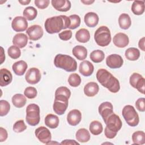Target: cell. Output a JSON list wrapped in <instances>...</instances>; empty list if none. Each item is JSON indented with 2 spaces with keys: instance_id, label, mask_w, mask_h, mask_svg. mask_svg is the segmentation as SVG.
I'll list each match as a JSON object with an SVG mask.
<instances>
[{
  "instance_id": "48",
  "label": "cell",
  "mask_w": 145,
  "mask_h": 145,
  "mask_svg": "<svg viewBox=\"0 0 145 145\" xmlns=\"http://www.w3.org/2000/svg\"><path fill=\"white\" fill-rule=\"evenodd\" d=\"M8 137V134L7 130L3 128L2 127H0V142H2L5 141Z\"/></svg>"
},
{
  "instance_id": "22",
  "label": "cell",
  "mask_w": 145,
  "mask_h": 145,
  "mask_svg": "<svg viewBox=\"0 0 145 145\" xmlns=\"http://www.w3.org/2000/svg\"><path fill=\"white\" fill-rule=\"evenodd\" d=\"M99 91V85L93 82H91L86 84L84 87V93L88 97H93L95 96Z\"/></svg>"
},
{
  "instance_id": "25",
  "label": "cell",
  "mask_w": 145,
  "mask_h": 145,
  "mask_svg": "<svg viewBox=\"0 0 145 145\" xmlns=\"http://www.w3.org/2000/svg\"><path fill=\"white\" fill-rule=\"evenodd\" d=\"M44 122L47 127L50 129H56L59 125V118L56 115L49 114L45 117Z\"/></svg>"
},
{
  "instance_id": "21",
  "label": "cell",
  "mask_w": 145,
  "mask_h": 145,
  "mask_svg": "<svg viewBox=\"0 0 145 145\" xmlns=\"http://www.w3.org/2000/svg\"><path fill=\"white\" fill-rule=\"evenodd\" d=\"M12 43L19 48H24L28 43V37L23 33H17L12 39Z\"/></svg>"
},
{
  "instance_id": "20",
  "label": "cell",
  "mask_w": 145,
  "mask_h": 145,
  "mask_svg": "<svg viewBox=\"0 0 145 145\" xmlns=\"http://www.w3.org/2000/svg\"><path fill=\"white\" fill-rule=\"evenodd\" d=\"M84 23L89 27H96L99 20L97 14L93 12H89L87 13L84 17Z\"/></svg>"
},
{
  "instance_id": "32",
  "label": "cell",
  "mask_w": 145,
  "mask_h": 145,
  "mask_svg": "<svg viewBox=\"0 0 145 145\" xmlns=\"http://www.w3.org/2000/svg\"><path fill=\"white\" fill-rule=\"evenodd\" d=\"M125 57L130 61H136L140 57V52L136 48H129L125 53Z\"/></svg>"
},
{
  "instance_id": "45",
  "label": "cell",
  "mask_w": 145,
  "mask_h": 145,
  "mask_svg": "<svg viewBox=\"0 0 145 145\" xmlns=\"http://www.w3.org/2000/svg\"><path fill=\"white\" fill-rule=\"evenodd\" d=\"M142 77H143L140 74L137 73V72H134L133 73L130 77V79H129V82L130 85L135 88V85L136 83H137V82L139 80V79H140Z\"/></svg>"
},
{
  "instance_id": "12",
  "label": "cell",
  "mask_w": 145,
  "mask_h": 145,
  "mask_svg": "<svg viewBox=\"0 0 145 145\" xmlns=\"http://www.w3.org/2000/svg\"><path fill=\"white\" fill-rule=\"evenodd\" d=\"M123 63L122 57L117 54H112L108 56L106 59V64L110 69L120 68Z\"/></svg>"
},
{
  "instance_id": "2",
  "label": "cell",
  "mask_w": 145,
  "mask_h": 145,
  "mask_svg": "<svg viewBox=\"0 0 145 145\" xmlns=\"http://www.w3.org/2000/svg\"><path fill=\"white\" fill-rule=\"evenodd\" d=\"M96 78L99 82L112 93H117L120 89L118 80L108 70L99 69L96 73Z\"/></svg>"
},
{
  "instance_id": "23",
  "label": "cell",
  "mask_w": 145,
  "mask_h": 145,
  "mask_svg": "<svg viewBox=\"0 0 145 145\" xmlns=\"http://www.w3.org/2000/svg\"><path fill=\"white\" fill-rule=\"evenodd\" d=\"M27 67V63L23 60L15 62L12 66V69L14 72L19 76L23 75L25 72Z\"/></svg>"
},
{
  "instance_id": "42",
  "label": "cell",
  "mask_w": 145,
  "mask_h": 145,
  "mask_svg": "<svg viewBox=\"0 0 145 145\" xmlns=\"http://www.w3.org/2000/svg\"><path fill=\"white\" fill-rule=\"evenodd\" d=\"M24 95L28 99H32L36 97L37 95V89L33 87H28L25 89L24 91Z\"/></svg>"
},
{
  "instance_id": "11",
  "label": "cell",
  "mask_w": 145,
  "mask_h": 145,
  "mask_svg": "<svg viewBox=\"0 0 145 145\" xmlns=\"http://www.w3.org/2000/svg\"><path fill=\"white\" fill-rule=\"evenodd\" d=\"M11 27L15 32H23L25 31L28 27L27 19L23 16H18L14 18L12 21Z\"/></svg>"
},
{
  "instance_id": "43",
  "label": "cell",
  "mask_w": 145,
  "mask_h": 145,
  "mask_svg": "<svg viewBox=\"0 0 145 145\" xmlns=\"http://www.w3.org/2000/svg\"><path fill=\"white\" fill-rule=\"evenodd\" d=\"M144 86H145V79L143 77H142L137 82L135 85V88L142 94H144Z\"/></svg>"
},
{
  "instance_id": "46",
  "label": "cell",
  "mask_w": 145,
  "mask_h": 145,
  "mask_svg": "<svg viewBox=\"0 0 145 145\" xmlns=\"http://www.w3.org/2000/svg\"><path fill=\"white\" fill-rule=\"evenodd\" d=\"M59 39L63 41H67L72 37V32L71 30H65L58 34Z\"/></svg>"
},
{
  "instance_id": "35",
  "label": "cell",
  "mask_w": 145,
  "mask_h": 145,
  "mask_svg": "<svg viewBox=\"0 0 145 145\" xmlns=\"http://www.w3.org/2000/svg\"><path fill=\"white\" fill-rule=\"evenodd\" d=\"M132 140L134 144H144L145 143V134L143 131H137L132 135Z\"/></svg>"
},
{
  "instance_id": "8",
  "label": "cell",
  "mask_w": 145,
  "mask_h": 145,
  "mask_svg": "<svg viewBox=\"0 0 145 145\" xmlns=\"http://www.w3.org/2000/svg\"><path fill=\"white\" fill-rule=\"evenodd\" d=\"M35 134L37 139L42 143L48 144L52 139V135L49 130L44 127L40 126L35 130Z\"/></svg>"
},
{
  "instance_id": "15",
  "label": "cell",
  "mask_w": 145,
  "mask_h": 145,
  "mask_svg": "<svg viewBox=\"0 0 145 145\" xmlns=\"http://www.w3.org/2000/svg\"><path fill=\"white\" fill-rule=\"evenodd\" d=\"M113 42L116 46L122 48L126 47L129 44V39L127 35L120 32L114 35L113 39Z\"/></svg>"
},
{
  "instance_id": "51",
  "label": "cell",
  "mask_w": 145,
  "mask_h": 145,
  "mask_svg": "<svg viewBox=\"0 0 145 145\" xmlns=\"http://www.w3.org/2000/svg\"><path fill=\"white\" fill-rule=\"evenodd\" d=\"M144 37H142L141 39H140V40L138 42V46L139 48L142 50V51H144L145 50V48H144Z\"/></svg>"
},
{
  "instance_id": "24",
  "label": "cell",
  "mask_w": 145,
  "mask_h": 145,
  "mask_svg": "<svg viewBox=\"0 0 145 145\" xmlns=\"http://www.w3.org/2000/svg\"><path fill=\"white\" fill-rule=\"evenodd\" d=\"M73 55L79 60H84L87 56V49L82 45H76L72 49Z\"/></svg>"
},
{
  "instance_id": "52",
  "label": "cell",
  "mask_w": 145,
  "mask_h": 145,
  "mask_svg": "<svg viewBox=\"0 0 145 145\" xmlns=\"http://www.w3.org/2000/svg\"><path fill=\"white\" fill-rule=\"evenodd\" d=\"M1 64H2L3 61L5 60V55L4 54V51H3V48L2 47H1Z\"/></svg>"
},
{
  "instance_id": "26",
  "label": "cell",
  "mask_w": 145,
  "mask_h": 145,
  "mask_svg": "<svg viewBox=\"0 0 145 145\" xmlns=\"http://www.w3.org/2000/svg\"><path fill=\"white\" fill-rule=\"evenodd\" d=\"M68 106V103L60 100H54L53 108L54 112L58 115H62L66 110Z\"/></svg>"
},
{
  "instance_id": "33",
  "label": "cell",
  "mask_w": 145,
  "mask_h": 145,
  "mask_svg": "<svg viewBox=\"0 0 145 145\" xmlns=\"http://www.w3.org/2000/svg\"><path fill=\"white\" fill-rule=\"evenodd\" d=\"M37 15V10L32 7V6H28L23 11V16L24 17L28 20H34Z\"/></svg>"
},
{
  "instance_id": "28",
  "label": "cell",
  "mask_w": 145,
  "mask_h": 145,
  "mask_svg": "<svg viewBox=\"0 0 145 145\" xmlns=\"http://www.w3.org/2000/svg\"><path fill=\"white\" fill-rule=\"evenodd\" d=\"M118 24L121 28L127 29L131 26V20L127 14L123 13L121 14L118 18Z\"/></svg>"
},
{
  "instance_id": "9",
  "label": "cell",
  "mask_w": 145,
  "mask_h": 145,
  "mask_svg": "<svg viewBox=\"0 0 145 145\" xmlns=\"http://www.w3.org/2000/svg\"><path fill=\"white\" fill-rule=\"evenodd\" d=\"M26 33L30 40L36 41L42 37L44 31L40 25L36 24L28 27L26 31Z\"/></svg>"
},
{
  "instance_id": "53",
  "label": "cell",
  "mask_w": 145,
  "mask_h": 145,
  "mask_svg": "<svg viewBox=\"0 0 145 145\" xmlns=\"http://www.w3.org/2000/svg\"><path fill=\"white\" fill-rule=\"evenodd\" d=\"M95 1H90V0H87V1H81V2L84 3V5H89L92 3H93Z\"/></svg>"
},
{
  "instance_id": "3",
  "label": "cell",
  "mask_w": 145,
  "mask_h": 145,
  "mask_svg": "<svg viewBox=\"0 0 145 145\" xmlns=\"http://www.w3.org/2000/svg\"><path fill=\"white\" fill-rule=\"evenodd\" d=\"M54 64L56 67L63 69L67 72H74L77 69L75 59L66 54H57L54 59Z\"/></svg>"
},
{
  "instance_id": "38",
  "label": "cell",
  "mask_w": 145,
  "mask_h": 145,
  "mask_svg": "<svg viewBox=\"0 0 145 145\" xmlns=\"http://www.w3.org/2000/svg\"><path fill=\"white\" fill-rule=\"evenodd\" d=\"M7 53L10 58L15 59L20 57L21 55V51L19 48L16 46L12 45L8 49Z\"/></svg>"
},
{
  "instance_id": "7",
  "label": "cell",
  "mask_w": 145,
  "mask_h": 145,
  "mask_svg": "<svg viewBox=\"0 0 145 145\" xmlns=\"http://www.w3.org/2000/svg\"><path fill=\"white\" fill-rule=\"evenodd\" d=\"M105 123L106 124V129L115 133H117L122 126L120 117L114 113L109 116Z\"/></svg>"
},
{
  "instance_id": "41",
  "label": "cell",
  "mask_w": 145,
  "mask_h": 145,
  "mask_svg": "<svg viewBox=\"0 0 145 145\" xmlns=\"http://www.w3.org/2000/svg\"><path fill=\"white\" fill-rule=\"evenodd\" d=\"M27 129V126L25 125L24 121L20 120L17 121L13 125L12 129L15 133H22L24 131Z\"/></svg>"
},
{
  "instance_id": "18",
  "label": "cell",
  "mask_w": 145,
  "mask_h": 145,
  "mask_svg": "<svg viewBox=\"0 0 145 145\" xmlns=\"http://www.w3.org/2000/svg\"><path fill=\"white\" fill-rule=\"evenodd\" d=\"M93 70L94 66L89 61H83L79 65V71L84 76H89L91 75Z\"/></svg>"
},
{
  "instance_id": "37",
  "label": "cell",
  "mask_w": 145,
  "mask_h": 145,
  "mask_svg": "<svg viewBox=\"0 0 145 145\" xmlns=\"http://www.w3.org/2000/svg\"><path fill=\"white\" fill-rule=\"evenodd\" d=\"M68 82L70 86L76 87L80 84L81 78L76 73L71 74L68 78Z\"/></svg>"
},
{
  "instance_id": "5",
  "label": "cell",
  "mask_w": 145,
  "mask_h": 145,
  "mask_svg": "<svg viewBox=\"0 0 145 145\" xmlns=\"http://www.w3.org/2000/svg\"><path fill=\"white\" fill-rule=\"evenodd\" d=\"M26 122L31 126H36L40 120V108L36 104H30L26 108Z\"/></svg>"
},
{
  "instance_id": "14",
  "label": "cell",
  "mask_w": 145,
  "mask_h": 145,
  "mask_svg": "<svg viewBox=\"0 0 145 145\" xmlns=\"http://www.w3.org/2000/svg\"><path fill=\"white\" fill-rule=\"evenodd\" d=\"M71 96L70 89L66 87L62 86L58 87L55 92L54 100H60L64 102H67Z\"/></svg>"
},
{
  "instance_id": "40",
  "label": "cell",
  "mask_w": 145,
  "mask_h": 145,
  "mask_svg": "<svg viewBox=\"0 0 145 145\" xmlns=\"http://www.w3.org/2000/svg\"><path fill=\"white\" fill-rule=\"evenodd\" d=\"M10 109V103L6 100H1L0 101V116H5L8 114Z\"/></svg>"
},
{
  "instance_id": "54",
  "label": "cell",
  "mask_w": 145,
  "mask_h": 145,
  "mask_svg": "<svg viewBox=\"0 0 145 145\" xmlns=\"http://www.w3.org/2000/svg\"><path fill=\"white\" fill-rule=\"evenodd\" d=\"M19 2L22 5H28L29 4L30 2H31V1H19Z\"/></svg>"
},
{
  "instance_id": "17",
  "label": "cell",
  "mask_w": 145,
  "mask_h": 145,
  "mask_svg": "<svg viewBox=\"0 0 145 145\" xmlns=\"http://www.w3.org/2000/svg\"><path fill=\"white\" fill-rule=\"evenodd\" d=\"M53 7L57 11L66 12L71 8V2L68 0H52L51 1Z\"/></svg>"
},
{
  "instance_id": "6",
  "label": "cell",
  "mask_w": 145,
  "mask_h": 145,
  "mask_svg": "<svg viewBox=\"0 0 145 145\" xmlns=\"http://www.w3.org/2000/svg\"><path fill=\"white\" fill-rule=\"evenodd\" d=\"M122 114L126 123L131 127L137 126L139 122V116L134 106L130 105H125L122 111Z\"/></svg>"
},
{
  "instance_id": "50",
  "label": "cell",
  "mask_w": 145,
  "mask_h": 145,
  "mask_svg": "<svg viewBox=\"0 0 145 145\" xmlns=\"http://www.w3.org/2000/svg\"><path fill=\"white\" fill-rule=\"evenodd\" d=\"M60 144H79V143L76 142L75 140H71V139H65L63 141H62Z\"/></svg>"
},
{
  "instance_id": "19",
  "label": "cell",
  "mask_w": 145,
  "mask_h": 145,
  "mask_svg": "<svg viewBox=\"0 0 145 145\" xmlns=\"http://www.w3.org/2000/svg\"><path fill=\"white\" fill-rule=\"evenodd\" d=\"M12 80V75L11 72L6 69L0 70V86L5 87L10 84Z\"/></svg>"
},
{
  "instance_id": "47",
  "label": "cell",
  "mask_w": 145,
  "mask_h": 145,
  "mask_svg": "<svg viewBox=\"0 0 145 145\" xmlns=\"http://www.w3.org/2000/svg\"><path fill=\"white\" fill-rule=\"evenodd\" d=\"M35 4L37 7L40 9H44L46 8L50 3L49 0H35Z\"/></svg>"
},
{
  "instance_id": "10",
  "label": "cell",
  "mask_w": 145,
  "mask_h": 145,
  "mask_svg": "<svg viewBox=\"0 0 145 145\" xmlns=\"http://www.w3.org/2000/svg\"><path fill=\"white\" fill-rule=\"evenodd\" d=\"M41 78V75L40 70L36 67L29 69L25 74V80L29 84H35L39 83Z\"/></svg>"
},
{
  "instance_id": "31",
  "label": "cell",
  "mask_w": 145,
  "mask_h": 145,
  "mask_svg": "<svg viewBox=\"0 0 145 145\" xmlns=\"http://www.w3.org/2000/svg\"><path fill=\"white\" fill-rule=\"evenodd\" d=\"M131 11L135 15H142L144 11V2L143 1H134L131 5Z\"/></svg>"
},
{
  "instance_id": "13",
  "label": "cell",
  "mask_w": 145,
  "mask_h": 145,
  "mask_svg": "<svg viewBox=\"0 0 145 145\" xmlns=\"http://www.w3.org/2000/svg\"><path fill=\"white\" fill-rule=\"evenodd\" d=\"M99 113L105 122L109 116L113 113V107L112 103L108 101L102 103L99 106Z\"/></svg>"
},
{
  "instance_id": "27",
  "label": "cell",
  "mask_w": 145,
  "mask_h": 145,
  "mask_svg": "<svg viewBox=\"0 0 145 145\" xmlns=\"http://www.w3.org/2000/svg\"><path fill=\"white\" fill-rule=\"evenodd\" d=\"M75 38L78 41L82 43H86L90 39L89 32L85 28L80 29L76 32Z\"/></svg>"
},
{
  "instance_id": "16",
  "label": "cell",
  "mask_w": 145,
  "mask_h": 145,
  "mask_svg": "<svg viewBox=\"0 0 145 145\" xmlns=\"http://www.w3.org/2000/svg\"><path fill=\"white\" fill-rule=\"evenodd\" d=\"M82 120V113L78 109L70 110L67 116V121L69 125L76 126Z\"/></svg>"
},
{
  "instance_id": "39",
  "label": "cell",
  "mask_w": 145,
  "mask_h": 145,
  "mask_svg": "<svg viewBox=\"0 0 145 145\" xmlns=\"http://www.w3.org/2000/svg\"><path fill=\"white\" fill-rule=\"evenodd\" d=\"M69 18H70V24L68 28L70 29H74L80 25L81 20L79 15L74 14V15H70Z\"/></svg>"
},
{
  "instance_id": "29",
  "label": "cell",
  "mask_w": 145,
  "mask_h": 145,
  "mask_svg": "<svg viewBox=\"0 0 145 145\" xmlns=\"http://www.w3.org/2000/svg\"><path fill=\"white\" fill-rule=\"evenodd\" d=\"M75 137L78 142L82 143L87 142L90 139V134L89 131L84 128L79 129L76 134Z\"/></svg>"
},
{
  "instance_id": "36",
  "label": "cell",
  "mask_w": 145,
  "mask_h": 145,
  "mask_svg": "<svg viewBox=\"0 0 145 145\" xmlns=\"http://www.w3.org/2000/svg\"><path fill=\"white\" fill-rule=\"evenodd\" d=\"M89 57L94 63H100L104 60L105 54L102 50L97 49L92 51L90 54Z\"/></svg>"
},
{
  "instance_id": "44",
  "label": "cell",
  "mask_w": 145,
  "mask_h": 145,
  "mask_svg": "<svg viewBox=\"0 0 145 145\" xmlns=\"http://www.w3.org/2000/svg\"><path fill=\"white\" fill-rule=\"evenodd\" d=\"M136 108L140 112L145 111V99L144 97L139 98L135 102Z\"/></svg>"
},
{
  "instance_id": "34",
  "label": "cell",
  "mask_w": 145,
  "mask_h": 145,
  "mask_svg": "<svg viewBox=\"0 0 145 145\" xmlns=\"http://www.w3.org/2000/svg\"><path fill=\"white\" fill-rule=\"evenodd\" d=\"M89 131L94 135H98L103 131V125L98 121H93L89 124Z\"/></svg>"
},
{
  "instance_id": "1",
  "label": "cell",
  "mask_w": 145,
  "mask_h": 145,
  "mask_svg": "<svg viewBox=\"0 0 145 145\" xmlns=\"http://www.w3.org/2000/svg\"><path fill=\"white\" fill-rule=\"evenodd\" d=\"M70 20L66 15L55 16L48 18L44 23L46 31L50 34L58 33L62 29L69 27Z\"/></svg>"
},
{
  "instance_id": "49",
  "label": "cell",
  "mask_w": 145,
  "mask_h": 145,
  "mask_svg": "<svg viewBox=\"0 0 145 145\" xmlns=\"http://www.w3.org/2000/svg\"><path fill=\"white\" fill-rule=\"evenodd\" d=\"M104 133H105V137L107 138H109V139H113L114 138L117 133H113L111 131H109V130H108L107 129L105 128L104 129Z\"/></svg>"
},
{
  "instance_id": "4",
  "label": "cell",
  "mask_w": 145,
  "mask_h": 145,
  "mask_svg": "<svg viewBox=\"0 0 145 145\" xmlns=\"http://www.w3.org/2000/svg\"><path fill=\"white\" fill-rule=\"evenodd\" d=\"M94 39L96 44L100 46H108L111 41V35L106 26H101L95 32Z\"/></svg>"
},
{
  "instance_id": "30",
  "label": "cell",
  "mask_w": 145,
  "mask_h": 145,
  "mask_svg": "<svg viewBox=\"0 0 145 145\" xmlns=\"http://www.w3.org/2000/svg\"><path fill=\"white\" fill-rule=\"evenodd\" d=\"M13 105L18 108H22L24 106L27 102V99L25 96L21 93H16L12 97L11 99Z\"/></svg>"
}]
</instances>
